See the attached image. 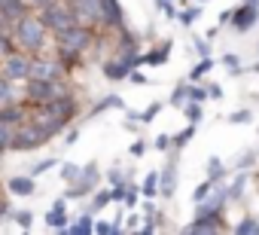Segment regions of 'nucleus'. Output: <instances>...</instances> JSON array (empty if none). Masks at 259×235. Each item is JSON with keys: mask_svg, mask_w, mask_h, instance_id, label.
<instances>
[{"mask_svg": "<svg viewBox=\"0 0 259 235\" xmlns=\"http://www.w3.org/2000/svg\"><path fill=\"white\" fill-rule=\"evenodd\" d=\"M46 22L43 19H34V16H25L19 25H16V34H13V40L25 49V52H40L43 49V43H46Z\"/></svg>", "mask_w": 259, "mask_h": 235, "instance_id": "obj_1", "label": "nucleus"}, {"mask_svg": "<svg viewBox=\"0 0 259 235\" xmlns=\"http://www.w3.org/2000/svg\"><path fill=\"white\" fill-rule=\"evenodd\" d=\"M52 135L37 123V120H31V116H25V120L16 126V132H13V150H34V147H43L46 141H49Z\"/></svg>", "mask_w": 259, "mask_h": 235, "instance_id": "obj_2", "label": "nucleus"}, {"mask_svg": "<svg viewBox=\"0 0 259 235\" xmlns=\"http://www.w3.org/2000/svg\"><path fill=\"white\" fill-rule=\"evenodd\" d=\"M40 19H43V22H46V28H49V31H55V34H58V31H67L70 25H76V16H73L70 4L64 7L61 0H52L49 7H43V10H40Z\"/></svg>", "mask_w": 259, "mask_h": 235, "instance_id": "obj_3", "label": "nucleus"}, {"mask_svg": "<svg viewBox=\"0 0 259 235\" xmlns=\"http://www.w3.org/2000/svg\"><path fill=\"white\" fill-rule=\"evenodd\" d=\"M61 95H67L61 89V80H28V104H49Z\"/></svg>", "mask_w": 259, "mask_h": 235, "instance_id": "obj_4", "label": "nucleus"}, {"mask_svg": "<svg viewBox=\"0 0 259 235\" xmlns=\"http://www.w3.org/2000/svg\"><path fill=\"white\" fill-rule=\"evenodd\" d=\"M0 73L13 83H22V80H31V58L28 55H19V52H10L0 64Z\"/></svg>", "mask_w": 259, "mask_h": 235, "instance_id": "obj_5", "label": "nucleus"}, {"mask_svg": "<svg viewBox=\"0 0 259 235\" xmlns=\"http://www.w3.org/2000/svg\"><path fill=\"white\" fill-rule=\"evenodd\" d=\"M70 10H73V16H76L79 25L104 22V7H101V0H70Z\"/></svg>", "mask_w": 259, "mask_h": 235, "instance_id": "obj_6", "label": "nucleus"}, {"mask_svg": "<svg viewBox=\"0 0 259 235\" xmlns=\"http://www.w3.org/2000/svg\"><path fill=\"white\" fill-rule=\"evenodd\" d=\"M0 16L7 22H13V25H19L28 16V4L25 0H0Z\"/></svg>", "mask_w": 259, "mask_h": 235, "instance_id": "obj_7", "label": "nucleus"}, {"mask_svg": "<svg viewBox=\"0 0 259 235\" xmlns=\"http://www.w3.org/2000/svg\"><path fill=\"white\" fill-rule=\"evenodd\" d=\"M31 76L34 80H61V64L37 58V61H31Z\"/></svg>", "mask_w": 259, "mask_h": 235, "instance_id": "obj_8", "label": "nucleus"}, {"mask_svg": "<svg viewBox=\"0 0 259 235\" xmlns=\"http://www.w3.org/2000/svg\"><path fill=\"white\" fill-rule=\"evenodd\" d=\"M10 189H13L16 195H28V192H34V180H31V177H13V180H10Z\"/></svg>", "mask_w": 259, "mask_h": 235, "instance_id": "obj_9", "label": "nucleus"}, {"mask_svg": "<svg viewBox=\"0 0 259 235\" xmlns=\"http://www.w3.org/2000/svg\"><path fill=\"white\" fill-rule=\"evenodd\" d=\"M7 104H13V80L0 73V107H7Z\"/></svg>", "mask_w": 259, "mask_h": 235, "instance_id": "obj_10", "label": "nucleus"}, {"mask_svg": "<svg viewBox=\"0 0 259 235\" xmlns=\"http://www.w3.org/2000/svg\"><path fill=\"white\" fill-rule=\"evenodd\" d=\"M46 220H49V226H61V223H64V205H55Z\"/></svg>", "mask_w": 259, "mask_h": 235, "instance_id": "obj_11", "label": "nucleus"}, {"mask_svg": "<svg viewBox=\"0 0 259 235\" xmlns=\"http://www.w3.org/2000/svg\"><path fill=\"white\" fill-rule=\"evenodd\" d=\"M13 52V37H7V34H0V61H4L7 55Z\"/></svg>", "mask_w": 259, "mask_h": 235, "instance_id": "obj_12", "label": "nucleus"}, {"mask_svg": "<svg viewBox=\"0 0 259 235\" xmlns=\"http://www.w3.org/2000/svg\"><path fill=\"white\" fill-rule=\"evenodd\" d=\"M16 217H19V223H22V226H25V229H28V226H31V214H28V211H22V214H16Z\"/></svg>", "mask_w": 259, "mask_h": 235, "instance_id": "obj_13", "label": "nucleus"}, {"mask_svg": "<svg viewBox=\"0 0 259 235\" xmlns=\"http://www.w3.org/2000/svg\"><path fill=\"white\" fill-rule=\"evenodd\" d=\"M64 177L70 180V177H76V171H73V165H64Z\"/></svg>", "mask_w": 259, "mask_h": 235, "instance_id": "obj_14", "label": "nucleus"}, {"mask_svg": "<svg viewBox=\"0 0 259 235\" xmlns=\"http://www.w3.org/2000/svg\"><path fill=\"white\" fill-rule=\"evenodd\" d=\"M31 4H34V7H40V10H43V7H49V4H52V0H31Z\"/></svg>", "mask_w": 259, "mask_h": 235, "instance_id": "obj_15", "label": "nucleus"}, {"mask_svg": "<svg viewBox=\"0 0 259 235\" xmlns=\"http://www.w3.org/2000/svg\"><path fill=\"white\" fill-rule=\"evenodd\" d=\"M0 150H4V147H0Z\"/></svg>", "mask_w": 259, "mask_h": 235, "instance_id": "obj_16", "label": "nucleus"}]
</instances>
